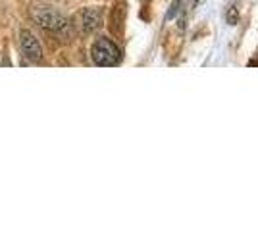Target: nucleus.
<instances>
[{
	"label": "nucleus",
	"mask_w": 258,
	"mask_h": 231,
	"mask_svg": "<svg viewBox=\"0 0 258 231\" xmlns=\"http://www.w3.org/2000/svg\"><path fill=\"white\" fill-rule=\"evenodd\" d=\"M31 18L39 27H43L44 31H50V33H64L70 27L68 16L52 6H41V4L33 6Z\"/></svg>",
	"instance_id": "obj_1"
},
{
	"label": "nucleus",
	"mask_w": 258,
	"mask_h": 231,
	"mask_svg": "<svg viewBox=\"0 0 258 231\" xmlns=\"http://www.w3.org/2000/svg\"><path fill=\"white\" fill-rule=\"evenodd\" d=\"M91 58L97 66H118L121 62V50L114 41L100 37L91 46Z\"/></svg>",
	"instance_id": "obj_2"
},
{
	"label": "nucleus",
	"mask_w": 258,
	"mask_h": 231,
	"mask_svg": "<svg viewBox=\"0 0 258 231\" xmlns=\"http://www.w3.org/2000/svg\"><path fill=\"white\" fill-rule=\"evenodd\" d=\"M20 44H22V52L25 58H29L31 62H41L43 60V46L29 29H23L20 33Z\"/></svg>",
	"instance_id": "obj_3"
},
{
	"label": "nucleus",
	"mask_w": 258,
	"mask_h": 231,
	"mask_svg": "<svg viewBox=\"0 0 258 231\" xmlns=\"http://www.w3.org/2000/svg\"><path fill=\"white\" fill-rule=\"evenodd\" d=\"M104 23V12L100 8H85L79 14V25L83 33H95Z\"/></svg>",
	"instance_id": "obj_4"
},
{
	"label": "nucleus",
	"mask_w": 258,
	"mask_h": 231,
	"mask_svg": "<svg viewBox=\"0 0 258 231\" xmlns=\"http://www.w3.org/2000/svg\"><path fill=\"white\" fill-rule=\"evenodd\" d=\"M226 22L229 23V25H237V23H239V10H237L235 6H229V8H227Z\"/></svg>",
	"instance_id": "obj_5"
}]
</instances>
